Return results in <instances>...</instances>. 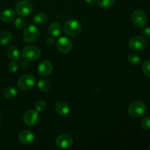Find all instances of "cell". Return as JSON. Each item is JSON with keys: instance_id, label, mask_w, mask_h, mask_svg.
Returning <instances> with one entry per match:
<instances>
[{"instance_id": "obj_1", "label": "cell", "mask_w": 150, "mask_h": 150, "mask_svg": "<svg viewBox=\"0 0 150 150\" xmlns=\"http://www.w3.org/2000/svg\"><path fill=\"white\" fill-rule=\"evenodd\" d=\"M64 34L69 37H76L81 32V24L77 20H69L65 22L63 27Z\"/></svg>"}, {"instance_id": "obj_2", "label": "cell", "mask_w": 150, "mask_h": 150, "mask_svg": "<svg viewBox=\"0 0 150 150\" xmlns=\"http://www.w3.org/2000/svg\"><path fill=\"white\" fill-rule=\"evenodd\" d=\"M127 111L130 116L133 117H142L146 112V106L142 101L136 100L130 103L127 108Z\"/></svg>"}, {"instance_id": "obj_3", "label": "cell", "mask_w": 150, "mask_h": 150, "mask_svg": "<svg viewBox=\"0 0 150 150\" xmlns=\"http://www.w3.org/2000/svg\"><path fill=\"white\" fill-rule=\"evenodd\" d=\"M22 58L27 62L35 61L41 55V51L39 48L34 45L26 46L22 51Z\"/></svg>"}, {"instance_id": "obj_4", "label": "cell", "mask_w": 150, "mask_h": 150, "mask_svg": "<svg viewBox=\"0 0 150 150\" xmlns=\"http://www.w3.org/2000/svg\"><path fill=\"white\" fill-rule=\"evenodd\" d=\"M40 37V30L34 25H29L25 29L23 32V40L27 43L35 42Z\"/></svg>"}, {"instance_id": "obj_5", "label": "cell", "mask_w": 150, "mask_h": 150, "mask_svg": "<svg viewBox=\"0 0 150 150\" xmlns=\"http://www.w3.org/2000/svg\"><path fill=\"white\" fill-rule=\"evenodd\" d=\"M35 83V77L30 74L23 75L18 81V86L21 90L23 91H27L32 89Z\"/></svg>"}, {"instance_id": "obj_6", "label": "cell", "mask_w": 150, "mask_h": 150, "mask_svg": "<svg viewBox=\"0 0 150 150\" xmlns=\"http://www.w3.org/2000/svg\"><path fill=\"white\" fill-rule=\"evenodd\" d=\"M16 13L20 16H27L32 13L33 10V6L30 1L27 0H21L16 4Z\"/></svg>"}, {"instance_id": "obj_7", "label": "cell", "mask_w": 150, "mask_h": 150, "mask_svg": "<svg viewBox=\"0 0 150 150\" xmlns=\"http://www.w3.org/2000/svg\"><path fill=\"white\" fill-rule=\"evenodd\" d=\"M131 20L136 27H144L147 22V16L144 11L137 10L132 14Z\"/></svg>"}, {"instance_id": "obj_8", "label": "cell", "mask_w": 150, "mask_h": 150, "mask_svg": "<svg viewBox=\"0 0 150 150\" xmlns=\"http://www.w3.org/2000/svg\"><path fill=\"white\" fill-rule=\"evenodd\" d=\"M128 45L132 50L136 51H142L146 48V42L144 38L141 36H133L130 39Z\"/></svg>"}, {"instance_id": "obj_9", "label": "cell", "mask_w": 150, "mask_h": 150, "mask_svg": "<svg viewBox=\"0 0 150 150\" xmlns=\"http://www.w3.org/2000/svg\"><path fill=\"white\" fill-rule=\"evenodd\" d=\"M56 144L60 149H69L73 144V139L67 134H62L56 139Z\"/></svg>"}, {"instance_id": "obj_10", "label": "cell", "mask_w": 150, "mask_h": 150, "mask_svg": "<svg viewBox=\"0 0 150 150\" xmlns=\"http://www.w3.org/2000/svg\"><path fill=\"white\" fill-rule=\"evenodd\" d=\"M39 114L36 110L30 109L26 111L23 115V122L28 126H34L39 120Z\"/></svg>"}, {"instance_id": "obj_11", "label": "cell", "mask_w": 150, "mask_h": 150, "mask_svg": "<svg viewBox=\"0 0 150 150\" xmlns=\"http://www.w3.org/2000/svg\"><path fill=\"white\" fill-rule=\"evenodd\" d=\"M57 47L59 51L63 54H67L73 48V42L69 38L66 37H62L57 40Z\"/></svg>"}, {"instance_id": "obj_12", "label": "cell", "mask_w": 150, "mask_h": 150, "mask_svg": "<svg viewBox=\"0 0 150 150\" xmlns=\"http://www.w3.org/2000/svg\"><path fill=\"white\" fill-rule=\"evenodd\" d=\"M19 142L24 145H29L35 141V134L31 130H24L18 135Z\"/></svg>"}, {"instance_id": "obj_13", "label": "cell", "mask_w": 150, "mask_h": 150, "mask_svg": "<svg viewBox=\"0 0 150 150\" xmlns=\"http://www.w3.org/2000/svg\"><path fill=\"white\" fill-rule=\"evenodd\" d=\"M53 71V65L48 60L41 62L38 65V73L42 76H48Z\"/></svg>"}, {"instance_id": "obj_14", "label": "cell", "mask_w": 150, "mask_h": 150, "mask_svg": "<svg viewBox=\"0 0 150 150\" xmlns=\"http://www.w3.org/2000/svg\"><path fill=\"white\" fill-rule=\"evenodd\" d=\"M55 110L56 112L62 117H65V116L68 115L70 111V106L67 105V103L63 102V101H59L56 104Z\"/></svg>"}, {"instance_id": "obj_15", "label": "cell", "mask_w": 150, "mask_h": 150, "mask_svg": "<svg viewBox=\"0 0 150 150\" xmlns=\"http://www.w3.org/2000/svg\"><path fill=\"white\" fill-rule=\"evenodd\" d=\"M16 18V13L12 9H5L0 13V18L2 21L9 23L13 21Z\"/></svg>"}, {"instance_id": "obj_16", "label": "cell", "mask_w": 150, "mask_h": 150, "mask_svg": "<svg viewBox=\"0 0 150 150\" xmlns=\"http://www.w3.org/2000/svg\"><path fill=\"white\" fill-rule=\"evenodd\" d=\"M7 56L9 57V58L11 59L16 61V60H18L20 59L21 54L20 50L17 48L16 46H10L7 50Z\"/></svg>"}, {"instance_id": "obj_17", "label": "cell", "mask_w": 150, "mask_h": 150, "mask_svg": "<svg viewBox=\"0 0 150 150\" xmlns=\"http://www.w3.org/2000/svg\"><path fill=\"white\" fill-rule=\"evenodd\" d=\"M62 26L57 22H54L49 26V33L53 37H59L62 33Z\"/></svg>"}, {"instance_id": "obj_18", "label": "cell", "mask_w": 150, "mask_h": 150, "mask_svg": "<svg viewBox=\"0 0 150 150\" xmlns=\"http://www.w3.org/2000/svg\"><path fill=\"white\" fill-rule=\"evenodd\" d=\"M48 16L45 13H40L35 15L32 18V21L37 25H42L48 21Z\"/></svg>"}, {"instance_id": "obj_19", "label": "cell", "mask_w": 150, "mask_h": 150, "mask_svg": "<svg viewBox=\"0 0 150 150\" xmlns=\"http://www.w3.org/2000/svg\"><path fill=\"white\" fill-rule=\"evenodd\" d=\"M13 40V35L9 31L3 32L0 35V44L1 45H7L10 43Z\"/></svg>"}, {"instance_id": "obj_20", "label": "cell", "mask_w": 150, "mask_h": 150, "mask_svg": "<svg viewBox=\"0 0 150 150\" xmlns=\"http://www.w3.org/2000/svg\"><path fill=\"white\" fill-rule=\"evenodd\" d=\"M18 90L14 86H8L4 90L3 95L7 99H12L17 95Z\"/></svg>"}, {"instance_id": "obj_21", "label": "cell", "mask_w": 150, "mask_h": 150, "mask_svg": "<svg viewBox=\"0 0 150 150\" xmlns=\"http://www.w3.org/2000/svg\"><path fill=\"white\" fill-rule=\"evenodd\" d=\"M38 86L40 90L43 92H48L51 87V84H50L49 82L44 79H41L38 81Z\"/></svg>"}, {"instance_id": "obj_22", "label": "cell", "mask_w": 150, "mask_h": 150, "mask_svg": "<svg viewBox=\"0 0 150 150\" xmlns=\"http://www.w3.org/2000/svg\"><path fill=\"white\" fill-rule=\"evenodd\" d=\"M116 0H98V4L103 9H109L114 5Z\"/></svg>"}, {"instance_id": "obj_23", "label": "cell", "mask_w": 150, "mask_h": 150, "mask_svg": "<svg viewBox=\"0 0 150 150\" xmlns=\"http://www.w3.org/2000/svg\"><path fill=\"white\" fill-rule=\"evenodd\" d=\"M127 60H128L129 63L133 64V65H139L142 62V59L140 58V57L139 55H137V54H135L129 55Z\"/></svg>"}, {"instance_id": "obj_24", "label": "cell", "mask_w": 150, "mask_h": 150, "mask_svg": "<svg viewBox=\"0 0 150 150\" xmlns=\"http://www.w3.org/2000/svg\"><path fill=\"white\" fill-rule=\"evenodd\" d=\"M26 20L23 18L20 17L18 18L15 21V26H16V28L18 29H22L26 26Z\"/></svg>"}, {"instance_id": "obj_25", "label": "cell", "mask_w": 150, "mask_h": 150, "mask_svg": "<svg viewBox=\"0 0 150 150\" xmlns=\"http://www.w3.org/2000/svg\"><path fill=\"white\" fill-rule=\"evenodd\" d=\"M46 103L44 100H39L35 104V109L38 112H42L46 108Z\"/></svg>"}, {"instance_id": "obj_26", "label": "cell", "mask_w": 150, "mask_h": 150, "mask_svg": "<svg viewBox=\"0 0 150 150\" xmlns=\"http://www.w3.org/2000/svg\"><path fill=\"white\" fill-rule=\"evenodd\" d=\"M142 70L145 76L150 78V60H147L145 62H144L142 65Z\"/></svg>"}, {"instance_id": "obj_27", "label": "cell", "mask_w": 150, "mask_h": 150, "mask_svg": "<svg viewBox=\"0 0 150 150\" xmlns=\"http://www.w3.org/2000/svg\"><path fill=\"white\" fill-rule=\"evenodd\" d=\"M142 126L144 130H150V117H145L142 122Z\"/></svg>"}, {"instance_id": "obj_28", "label": "cell", "mask_w": 150, "mask_h": 150, "mask_svg": "<svg viewBox=\"0 0 150 150\" xmlns=\"http://www.w3.org/2000/svg\"><path fill=\"white\" fill-rule=\"evenodd\" d=\"M8 70L12 73H16L18 71V64L16 62H10L9 64Z\"/></svg>"}, {"instance_id": "obj_29", "label": "cell", "mask_w": 150, "mask_h": 150, "mask_svg": "<svg viewBox=\"0 0 150 150\" xmlns=\"http://www.w3.org/2000/svg\"><path fill=\"white\" fill-rule=\"evenodd\" d=\"M142 34L146 39L150 40V27L147 26V27L144 28L143 30H142Z\"/></svg>"}, {"instance_id": "obj_30", "label": "cell", "mask_w": 150, "mask_h": 150, "mask_svg": "<svg viewBox=\"0 0 150 150\" xmlns=\"http://www.w3.org/2000/svg\"><path fill=\"white\" fill-rule=\"evenodd\" d=\"M97 0H85L86 2H87L89 4H94L96 2Z\"/></svg>"}, {"instance_id": "obj_31", "label": "cell", "mask_w": 150, "mask_h": 150, "mask_svg": "<svg viewBox=\"0 0 150 150\" xmlns=\"http://www.w3.org/2000/svg\"><path fill=\"white\" fill-rule=\"evenodd\" d=\"M0 122H1V116H0Z\"/></svg>"}, {"instance_id": "obj_32", "label": "cell", "mask_w": 150, "mask_h": 150, "mask_svg": "<svg viewBox=\"0 0 150 150\" xmlns=\"http://www.w3.org/2000/svg\"><path fill=\"white\" fill-rule=\"evenodd\" d=\"M148 149H149V150H150V146H149V147H148Z\"/></svg>"}]
</instances>
